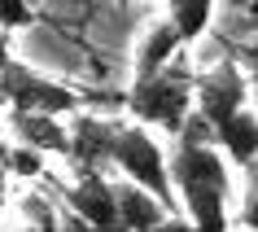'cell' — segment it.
<instances>
[{"mask_svg": "<svg viewBox=\"0 0 258 232\" xmlns=\"http://www.w3.org/2000/svg\"><path fill=\"white\" fill-rule=\"evenodd\" d=\"M245 101H249V75L236 62H219L215 70H206V75L192 79V114L210 132L223 127L232 114H241Z\"/></svg>", "mask_w": 258, "mask_h": 232, "instance_id": "cell-5", "label": "cell"}, {"mask_svg": "<svg viewBox=\"0 0 258 232\" xmlns=\"http://www.w3.org/2000/svg\"><path fill=\"white\" fill-rule=\"evenodd\" d=\"M179 53H184V44H179L175 27H171L166 18H158V22L145 31L140 48H136V70H132V83H136V79H149V75H158V70H162L166 62H175Z\"/></svg>", "mask_w": 258, "mask_h": 232, "instance_id": "cell-10", "label": "cell"}, {"mask_svg": "<svg viewBox=\"0 0 258 232\" xmlns=\"http://www.w3.org/2000/svg\"><path fill=\"white\" fill-rule=\"evenodd\" d=\"M114 202H118V232H149L166 219V210L153 202L149 193H140L136 184H114Z\"/></svg>", "mask_w": 258, "mask_h": 232, "instance_id": "cell-11", "label": "cell"}, {"mask_svg": "<svg viewBox=\"0 0 258 232\" xmlns=\"http://www.w3.org/2000/svg\"><path fill=\"white\" fill-rule=\"evenodd\" d=\"M0 215H5V193H0Z\"/></svg>", "mask_w": 258, "mask_h": 232, "instance_id": "cell-22", "label": "cell"}, {"mask_svg": "<svg viewBox=\"0 0 258 232\" xmlns=\"http://www.w3.org/2000/svg\"><path fill=\"white\" fill-rule=\"evenodd\" d=\"M245 14H249V22H254V27H258V5H254V9H245Z\"/></svg>", "mask_w": 258, "mask_h": 232, "instance_id": "cell-20", "label": "cell"}, {"mask_svg": "<svg viewBox=\"0 0 258 232\" xmlns=\"http://www.w3.org/2000/svg\"><path fill=\"white\" fill-rule=\"evenodd\" d=\"M166 176L175 189V202L184 206V219L192 232H228L232 228V176L215 145H188L175 140L166 158Z\"/></svg>", "mask_w": 258, "mask_h": 232, "instance_id": "cell-1", "label": "cell"}, {"mask_svg": "<svg viewBox=\"0 0 258 232\" xmlns=\"http://www.w3.org/2000/svg\"><path fill=\"white\" fill-rule=\"evenodd\" d=\"M245 184H241V210H236V223L245 232H258V162L241 171Z\"/></svg>", "mask_w": 258, "mask_h": 232, "instance_id": "cell-15", "label": "cell"}, {"mask_svg": "<svg viewBox=\"0 0 258 232\" xmlns=\"http://www.w3.org/2000/svg\"><path fill=\"white\" fill-rule=\"evenodd\" d=\"M70 153L66 162L75 166V176H105L109 166V149H114V132H118V123L114 119H96V114H75L70 119Z\"/></svg>", "mask_w": 258, "mask_h": 232, "instance_id": "cell-7", "label": "cell"}, {"mask_svg": "<svg viewBox=\"0 0 258 232\" xmlns=\"http://www.w3.org/2000/svg\"><path fill=\"white\" fill-rule=\"evenodd\" d=\"M35 22V9L31 5H18V0H0V35H14V31L31 27Z\"/></svg>", "mask_w": 258, "mask_h": 232, "instance_id": "cell-16", "label": "cell"}, {"mask_svg": "<svg viewBox=\"0 0 258 232\" xmlns=\"http://www.w3.org/2000/svg\"><path fill=\"white\" fill-rule=\"evenodd\" d=\"M0 105H9V114H44V119H75L83 105V96L66 83L48 79L44 70H31L27 62H9L0 70Z\"/></svg>", "mask_w": 258, "mask_h": 232, "instance_id": "cell-4", "label": "cell"}, {"mask_svg": "<svg viewBox=\"0 0 258 232\" xmlns=\"http://www.w3.org/2000/svg\"><path fill=\"white\" fill-rule=\"evenodd\" d=\"M14 62V48H9V35H0V70Z\"/></svg>", "mask_w": 258, "mask_h": 232, "instance_id": "cell-18", "label": "cell"}, {"mask_svg": "<svg viewBox=\"0 0 258 232\" xmlns=\"http://www.w3.org/2000/svg\"><path fill=\"white\" fill-rule=\"evenodd\" d=\"M162 18L175 27L179 44L188 48V44H197V35H206L210 18H215V5H210V0H184V5H171Z\"/></svg>", "mask_w": 258, "mask_h": 232, "instance_id": "cell-12", "label": "cell"}, {"mask_svg": "<svg viewBox=\"0 0 258 232\" xmlns=\"http://www.w3.org/2000/svg\"><path fill=\"white\" fill-rule=\"evenodd\" d=\"M109 166H114L127 184H136L140 193H149L166 215H175V210H179L175 189H171V176H166V153H162V145H158L145 127L118 123V132H114V149H109Z\"/></svg>", "mask_w": 258, "mask_h": 232, "instance_id": "cell-3", "label": "cell"}, {"mask_svg": "<svg viewBox=\"0 0 258 232\" xmlns=\"http://www.w3.org/2000/svg\"><path fill=\"white\" fill-rule=\"evenodd\" d=\"M249 92H254V114H258V66H254V75H249Z\"/></svg>", "mask_w": 258, "mask_h": 232, "instance_id": "cell-19", "label": "cell"}, {"mask_svg": "<svg viewBox=\"0 0 258 232\" xmlns=\"http://www.w3.org/2000/svg\"><path fill=\"white\" fill-rule=\"evenodd\" d=\"M22 215H27V223L35 232H83V223H75L70 215L53 210V202H48L44 193H27V197H22Z\"/></svg>", "mask_w": 258, "mask_h": 232, "instance_id": "cell-13", "label": "cell"}, {"mask_svg": "<svg viewBox=\"0 0 258 232\" xmlns=\"http://www.w3.org/2000/svg\"><path fill=\"white\" fill-rule=\"evenodd\" d=\"M14 232H35V228H31V223H22V228H14Z\"/></svg>", "mask_w": 258, "mask_h": 232, "instance_id": "cell-21", "label": "cell"}, {"mask_svg": "<svg viewBox=\"0 0 258 232\" xmlns=\"http://www.w3.org/2000/svg\"><path fill=\"white\" fill-rule=\"evenodd\" d=\"M192 79H197V70L188 66V53H179L158 75L136 79L127 88V114L145 132L149 127H162L171 136H179L184 123H188V114H192Z\"/></svg>", "mask_w": 258, "mask_h": 232, "instance_id": "cell-2", "label": "cell"}, {"mask_svg": "<svg viewBox=\"0 0 258 232\" xmlns=\"http://www.w3.org/2000/svg\"><path fill=\"white\" fill-rule=\"evenodd\" d=\"M14 132V145H27L40 158H66L70 153V132L61 119H44V114H9L5 119Z\"/></svg>", "mask_w": 258, "mask_h": 232, "instance_id": "cell-8", "label": "cell"}, {"mask_svg": "<svg viewBox=\"0 0 258 232\" xmlns=\"http://www.w3.org/2000/svg\"><path fill=\"white\" fill-rule=\"evenodd\" d=\"M5 176H22V180H35V176H48L44 171V158L27 145H14L9 140V153H5Z\"/></svg>", "mask_w": 258, "mask_h": 232, "instance_id": "cell-14", "label": "cell"}, {"mask_svg": "<svg viewBox=\"0 0 258 232\" xmlns=\"http://www.w3.org/2000/svg\"><path fill=\"white\" fill-rule=\"evenodd\" d=\"M149 232H192V223L184 215H166L162 223H158V228H149Z\"/></svg>", "mask_w": 258, "mask_h": 232, "instance_id": "cell-17", "label": "cell"}, {"mask_svg": "<svg viewBox=\"0 0 258 232\" xmlns=\"http://www.w3.org/2000/svg\"><path fill=\"white\" fill-rule=\"evenodd\" d=\"M215 149L228 153V162H236L241 171L258 162V114L249 105L241 114H232L223 127H215Z\"/></svg>", "mask_w": 258, "mask_h": 232, "instance_id": "cell-9", "label": "cell"}, {"mask_svg": "<svg viewBox=\"0 0 258 232\" xmlns=\"http://www.w3.org/2000/svg\"><path fill=\"white\" fill-rule=\"evenodd\" d=\"M66 197V215L83 223V232H118V202H114V180L109 176H75L61 189Z\"/></svg>", "mask_w": 258, "mask_h": 232, "instance_id": "cell-6", "label": "cell"}]
</instances>
